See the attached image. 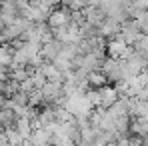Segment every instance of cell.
Listing matches in <instances>:
<instances>
[{"instance_id":"obj_1","label":"cell","mask_w":148,"mask_h":146,"mask_svg":"<svg viewBox=\"0 0 148 146\" xmlns=\"http://www.w3.org/2000/svg\"><path fill=\"white\" fill-rule=\"evenodd\" d=\"M130 50H132V46L128 42H124L118 34L110 36V40L106 42V52L110 58H126L130 54Z\"/></svg>"},{"instance_id":"obj_2","label":"cell","mask_w":148,"mask_h":146,"mask_svg":"<svg viewBox=\"0 0 148 146\" xmlns=\"http://www.w3.org/2000/svg\"><path fill=\"white\" fill-rule=\"evenodd\" d=\"M70 20H72V12H70L68 8H54V10L50 12L48 20H46V24H48L52 30H56V28L66 26Z\"/></svg>"},{"instance_id":"obj_3","label":"cell","mask_w":148,"mask_h":146,"mask_svg":"<svg viewBox=\"0 0 148 146\" xmlns=\"http://www.w3.org/2000/svg\"><path fill=\"white\" fill-rule=\"evenodd\" d=\"M16 112L12 110V108H8V106H4V108H0V126L6 130V128H14V124H16Z\"/></svg>"},{"instance_id":"obj_4","label":"cell","mask_w":148,"mask_h":146,"mask_svg":"<svg viewBox=\"0 0 148 146\" xmlns=\"http://www.w3.org/2000/svg\"><path fill=\"white\" fill-rule=\"evenodd\" d=\"M120 26H122V22H118V20L110 18V16H106V20L100 26V34H102V36H114V34L120 32Z\"/></svg>"},{"instance_id":"obj_5","label":"cell","mask_w":148,"mask_h":146,"mask_svg":"<svg viewBox=\"0 0 148 146\" xmlns=\"http://www.w3.org/2000/svg\"><path fill=\"white\" fill-rule=\"evenodd\" d=\"M12 60H14V48H12L10 44H2V46H0V66L10 68Z\"/></svg>"},{"instance_id":"obj_6","label":"cell","mask_w":148,"mask_h":146,"mask_svg":"<svg viewBox=\"0 0 148 146\" xmlns=\"http://www.w3.org/2000/svg\"><path fill=\"white\" fill-rule=\"evenodd\" d=\"M132 20L136 22L138 28H140V32H148V10H140Z\"/></svg>"},{"instance_id":"obj_7","label":"cell","mask_w":148,"mask_h":146,"mask_svg":"<svg viewBox=\"0 0 148 146\" xmlns=\"http://www.w3.org/2000/svg\"><path fill=\"white\" fill-rule=\"evenodd\" d=\"M4 80H8V68L0 66V82H4Z\"/></svg>"},{"instance_id":"obj_8","label":"cell","mask_w":148,"mask_h":146,"mask_svg":"<svg viewBox=\"0 0 148 146\" xmlns=\"http://www.w3.org/2000/svg\"><path fill=\"white\" fill-rule=\"evenodd\" d=\"M6 100H8V96H6L4 92H0V108H4V106H6Z\"/></svg>"},{"instance_id":"obj_9","label":"cell","mask_w":148,"mask_h":146,"mask_svg":"<svg viewBox=\"0 0 148 146\" xmlns=\"http://www.w3.org/2000/svg\"><path fill=\"white\" fill-rule=\"evenodd\" d=\"M20 146H36V144H34V142H32L30 138H26V140H24V142H22Z\"/></svg>"},{"instance_id":"obj_10","label":"cell","mask_w":148,"mask_h":146,"mask_svg":"<svg viewBox=\"0 0 148 146\" xmlns=\"http://www.w3.org/2000/svg\"><path fill=\"white\" fill-rule=\"evenodd\" d=\"M60 2H62V0H50V4H52V6H56V4H60Z\"/></svg>"}]
</instances>
